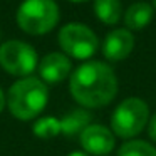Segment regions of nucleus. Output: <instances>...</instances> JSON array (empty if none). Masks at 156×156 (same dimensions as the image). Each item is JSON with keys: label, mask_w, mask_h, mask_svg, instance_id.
Wrapping results in <instances>:
<instances>
[{"label": "nucleus", "mask_w": 156, "mask_h": 156, "mask_svg": "<svg viewBox=\"0 0 156 156\" xmlns=\"http://www.w3.org/2000/svg\"><path fill=\"white\" fill-rule=\"evenodd\" d=\"M69 91L84 109L104 108L118 94V77L109 64L87 61L69 76Z\"/></svg>", "instance_id": "obj_1"}, {"label": "nucleus", "mask_w": 156, "mask_h": 156, "mask_svg": "<svg viewBox=\"0 0 156 156\" xmlns=\"http://www.w3.org/2000/svg\"><path fill=\"white\" fill-rule=\"evenodd\" d=\"M5 102L15 119L32 121L42 114L49 102L47 84L41 77H20L9 87Z\"/></svg>", "instance_id": "obj_2"}, {"label": "nucleus", "mask_w": 156, "mask_h": 156, "mask_svg": "<svg viewBox=\"0 0 156 156\" xmlns=\"http://www.w3.org/2000/svg\"><path fill=\"white\" fill-rule=\"evenodd\" d=\"M59 5L55 0H24L17 9V25L29 35H44L59 24Z\"/></svg>", "instance_id": "obj_3"}, {"label": "nucleus", "mask_w": 156, "mask_h": 156, "mask_svg": "<svg viewBox=\"0 0 156 156\" xmlns=\"http://www.w3.org/2000/svg\"><path fill=\"white\" fill-rule=\"evenodd\" d=\"M149 108L141 98H126L111 116V131L121 139H134L149 121Z\"/></svg>", "instance_id": "obj_4"}, {"label": "nucleus", "mask_w": 156, "mask_h": 156, "mask_svg": "<svg viewBox=\"0 0 156 156\" xmlns=\"http://www.w3.org/2000/svg\"><path fill=\"white\" fill-rule=\"evenodd\" d=\"M59 47L67 57L89 61L99 49V39L92 29L84 24H66L57 34Z\"/></svg>", "instance_id": "obj_5"}, {"label": "nucleus", "mask_w": 156, "mask_h": 156, "mask_svg": "<svg viewBox=\"0 0 156 156\" xmlns=\"http://www.w3.org/2000/svg\"><path fill=\"white\" fill-rule=\"evenodd\" d=\"M39 55L24 41H7L0 44V67L15 77H27L37 69Z\"/></svg>", "instance_id": "obj_6"}, {"label": "nucleus", "mask_w": 156, "mask_h": 156, "mask_svg": "<svg viewBox=\"0 0 156 156\" xmlns=\"http://www.w3.org/2000/svg\"><path fill=\"white\" fill-rule=\"evenodd\" d=\"M82 151L91 156H108L116 146V136L102 124H89L79 134Z\"/></svg>", "instance_id": "obj_7"}, {"label": "nucleus", "mask_w": 156, "mask_h": 156, "mask_svg": "<svg viewBox=\"0 0 156 156\" xmlns=\"http://www.w3.org/2000/svg\"><path fill=\"white\" fill-rule=\"evenodd\" d=\"M37 69L44 82L59 84L72 74V62L64 52H49L39 61Z\"/></svg>", "instance_id": "obj_8"}, {"label": "nucleus", "mask_w": 156, "mask_h": 156, "mask_svg": "<svg viewBox=\"0 0 156 156\" xmlns=\"http://www.w3.org/2000/svg\"><path fill=\"white\" fill-rule=\"evenodd\" d=\"M134 49V35L128 29H114L104 37L102 55L109 62L124 61Z\"/></svg>", "instance_id": "obj_9"}, {"label": "nucleus", "mask_w": 156, "mask_h": 156, "mask_svg": "<svg viewBox=\"0 0 156 156\" xmlns=\"http://www.w3.org/2000/svg\"><path fill=\"white\" fill-rule=\"evenodd\" d=\"M154 15V7L148 2H134L122 14V20L128 30H143L148 27Z\"/></svg>", "instance_id": "obj_10"}, {"label": "nucleus", "mask_w": 156, "mask_h": 156, "mask_svg": "<svg viewBox=\"0 0 156 156\" xmlns=\"http://www.w3.org/2000/svg\"><path fill=\"white\" fill-rule=\"evenodd\" d=\"M92 121V114L87 109H74V111L67 112L64 118L61 119V134L64 136H76L81 134Z\"/></svg>", "instance_id": "obj_11"}, {"label": "nucleus", "mask_w": 156, "mask_h": 156, "mask_svg": "<svg viewBox=\"0 0 156 156\" xmlns=\"http://www.w3.org/2000/svg\"><path fill=\"white\" fill-rule=\"evenodd\" d=\"M94 14L102 24L116 25L122 19L121 0H94Z\"/></svg>", "instance_id": "obj_12"}, {"label": "nucleus", "mask_w": 156, "mask_h": 156, "mask_svg": "<svg viewBox=\"0 0 156 156\" xmlns=\"http://www.w3.org/2000/svg\"><path fill=\"white\" fill-rule=\"evenodd\" d=\"M118 156H156V146L143 139H128L119 146Z\"/></svg>", "instance_id": "obj_13"}, {"label": "nucleus", "mask_w": 156, "mask_h": 156, "mask_svg": "<svg viewBox=\"0 0 156 156\" xmlns=\"http://www.w3.org/2000/svg\"><path fill=\"white\" fill-rule=\"evenodd\" d=\"M34 134L41 139H52L61 134V119L54 116H44L34 122Z\"/></svg>", "instance_id": "obj_14"}, {"label": "nucleus", "mask_w": 156, "mask_h": 156, "mask_svg": "<svg viewBox=\"0 0 156 156\" xmlns=\"http://www.w3.org/2000/svg\"><path fill=\"white\" fill-rule=\"evenodd\" d=\"M146 131H148V136L153 143H156V114L149 116V121L146 124Z\"/></svg>", "instance_id": "obj_15"}, {"label": "nucleus", "mask_w": 156, "mask_h": 156, "mask_svg": "<svg viewBox=\"0 0 156 156\" xmlns=\"http://www.w3.org/2000/svg\"><path fill=\"white\" fill-rule=\"evenodd\" d=\"M5 104H7V102H5V94H4V91H2V89H0V112L4 111Z\"/></svg>", "instance_id": "obj_16"}, {"label": "nucleus", "mask_w": 156, "mask_h": 156, "mask_svg": "<svg viewBox=\"0 0 156 156\" xmlns=\"http://www.w3.org/2000/svg\"><path fill=\"white\" fill-rule=\"evenodd\" d=\"M67 156H91V154H87L86 151H72V153H69Z\"/></svg>", "instance_id": "obj_17"}, {"label": "nucleus", "mask_w": 156, "mask_h": 156, "mask_svg": "<svg viewBox=\"0 0 156 156\" xmlns=\"http://www.w3.org/2000/svg\"><path fill=\"white\" fill-rule=\"evenodd\" d=\"M69 2H76V4H81V2H87V0H69Z\"/></svg>", "instance_id": "obj_18"}, {"label": "nucleus", "mask_w": 156, "mask_h": 156, "mask_svg": "<svg viewBox=\"0 0 156 156\" xmlns=\"http://www.w3.org/2000/svg\"><path fill=\"white\" fill-rule=\"evenodd\" d=\"M151 5L154 7V10H156V0H153V4H151Z\"/></svg>", "instance_id": "obj_19"}]
</instances>
